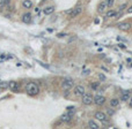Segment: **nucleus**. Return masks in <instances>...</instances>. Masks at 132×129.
Instances as JSON below:
<instances>
[{"label": "nucleus", "instance_id": "obj_1", "mask_svg": "<svg viewBox=\"0 0 132 129\" xmlns=\"http://www.w3.org/2000/svg\"><path fill=\"white\" fill-rule=\"evenodd\" d=\"M26 91L30 96H36L37 93L39 92V88H38V85H37L36 83L29 82V83H27V85H26Z\"/></svg>", "mask_w": 132, "mask_h": 129}, {"label": "nucleus", "instance_id": "obj_2", "mask_svg": "<svg viewBox=\"0 0 132 129\" xmlns=\"http://www.w3.org/2000/svg\"><path fill=\"white\" fill-rule=\"evenodd\" d=\"M62 88L63 90L65 91H69L70 89L73 88V80H71V78H65L62 83Z\"/></svg>", "mask_w": 132, "mask_h": 129}, {"label": "nucleus", "instance_id": "obj_3", "mask_svg": "<svg viewBox=\"0 0 132 129\" xmlns=\"http://www.w3.org/2000/svg\"><path fill=\"white\" fill-rule=\"evenodd\" d=\"M85 93H86L85 87H82V85H77V87H74V95H75L77 97H82Z\"/></svg>", "mask_w": 132, "mask_h": 129}, {"label": "nucleus", "instance_id": "obj_4", "mask_svg": "<svg viewBox=\"0 0 132 129\" xmlns=\"http://www.w3.org/2000/svg\"><path fill=\"white\" fill-rule=\"evenodd\" d=\"M93 100H94V97L89 93H85L82 96V104L84 105H90V104H93Z\"/></svg>", "mask_w": 132, "mask_h": 129}, {"label": "nucleus", "instance_id": "obj_5", "mask_svg": "<svg viewBox=\"0 0 132 129\" xmlns=\"http://www.w3.org/2000/svg\"><path fill=\"white\" fill-rule=\"evenodd\" d=\"M106 97L104 96H101V95H96L95 97H94V100H93V103H95L97 106H101V105H103V104L106 103Z\"/></svg>", "mask_w": 132, "mask_h": 129}, {"label": "nucleus", "instance_id": "obj_6", "mask_svg": "<svg viewBox=\"0 0 132 129\" xmlns=\"http://www.w3.org/2000/svg\"><path fill=\"white\" fill-rule=\"evenodd\" d=\"M8 89H11L12 91H19L20 90V85H19V83L17 82H14V81H12V82H8Z\"/></svg>", "mask_w": 132, "mask_h": 129}, {"label": "nucleus", "instance_id": "obj_7", "mask_svg": "<svg viewBox=\"0 0 132 129\" xmlns=\"http://www.w3.org/2000/svg\"><path fill=\"white\" fill-rule=\"evenodd\" d=\"M117 28H118L119 30L125 31V30H129V29L131 28V24L127 23V22H122V23H118V24H117Z\"/></svg>", "mask_w": 132, "mask_h": 129}, {"label": "nucleus", "instance_id": "obj_8", "mask_svg": "<svg viewBox=\"0 0 132 129\" xmlns=\"http://www.w3.org/2000/svg\"><path fill=\"white\" fill-rule=\"evenodd\" d=\"M81 12H82V8H81V7H77V8H74V9L71 10L70 17H71V19H74V17H77V16L79 15Z\"/></svg>", "mask_w": 132, "mask_h": 129}, {"label": "nucleus", "instance_id": "obj_9", "mask_svg": "<svg viewBox=\"0 0 132 129\" xmlns=\"http://www.w3.org/2000/svg\"><path fill=\"white\" fill-rule=\"evenodd\" d=\"M95 119H97L99 121H101V122H106L107 115L103 113V112H96L95 113Z\"/></svg>", "mask_w": 132, "mask_h": 129}, {"label": "nucleus", "instance_id": "obj_10", "mask_svg": "<svg viewBox=\"0 0 132 129\" xmlns=\"http://www.w3.org/2000/svg\"><path fill=\"white\" fill-rule=\"evenodd\" d=\"M53 12H54V7H53V6H48V7H45V8L43 9V13H44L45 15H50V14H52Z\"/></svg>", "mask_w": 132, "mask_h": 129}, {"label": "nucleus", "instance_id": "obj_11", "mask_svg": "<svg viewBox=\"0 0 132 129\" xmlns=\"http://www.w3.org/2000/svg\"><path fill=\"white\" fill-rule=\"evenodd\" d=\"M22 21H23L24 23H30V22H31V14H30V13L23 14V16H22Z\"/></svg>", "mask_w": 132, "mask_h": 129}, {"label": "nucleus", "instance_id": "obj_12", "mask_svg": "<svg viewBox=\"0 0 132 129\" xmlns=\"http://www.w3.org/2000/svg\"><path fill=\"white\" fill-rule=\"evenodd\" d=\"M72 119V115H70L69 113H64L62 116H60V120L63 121V122H70Z\"/></svg>", "mask_w": 132, "mask_h": 129}, {"label": "nucleus", "instance_id": "obj_13", "mask_svg": "<svg viewBox=\"0 0 132 129\" xmlns=\"http://www.w3.org/2000/svg\"><path fill=\"white\" fill-rule=\"evenodd\" d=\"M130 98H131V96H130V91H124V92L122 93L121 100H123V102H127Z\"/></svg>", "mask_w": 132, "mask_h": 129}, {"label": "nucleus", "instance_id": "obj_14", "mask_svg": "<svg viewBox=\"0 0 132 129\" xmlns=\"http://www.w3.org/2000/svg\"><path fill=\"white\" fill-rule=\"evenodd\" d=\"M107 4H106V1L104 2H101L100 5H99V7H97V10L100 12V13H104L106 12V9H107Z\"/></svg>", "mask_w": 132, "mask_h": 129}, {"label": "nucleus", "instance_id": "obj_15", "mask_svg": "<svg viewBox=\"0 0 132 129\" xmlns=\"http://www.w3.org/2000/svg\"><path fill=\"white\" fill-rule=\"evenodd\" d=\"M110 106L111 107H118V106H119V99L112 98L110 100Z\"/></svg>", "mask_w": 132, "mask_h": 129}, {"label": "nucleus", "instance_id": "obj_16", "mask_svg": "<svg viewBox=\"0 0 132 129\" xmlns=\"http://www.w3.org/2000/svg\"><path fill=\"white\" fill-rule=\"evenodd\" d=\"M88 127L92 129H99L100 127H99V124L96 123L94 120H90V121H88Z\"/></svg>", "mask_w": 132, "mask_h": 129}, {"label": "nucleus", "instance_id": "obj_17", "mask_svg": "<svg viewBox=\"0 0 132 129\" xmlns=\"http://www.w3.org/2000/svg\"><path fill=\"white\" fill-rule=\"evenodd\" d=\"M22 5H23L24 8H31L32 7V1L31 0H23Z\"/></svg>", "mask_w": 132, "mask_h": 129}, {"label": "nucleus", "instance_id": "obj_18", "mask_svg": "<svg viewBox=\"0 0 132 129\" xmlns=\"http://www.w3.org/2000/svg\"><path fill=\"white\" fill-rule=\"evenodd\" d=\"M116 14L117 13L115 12V10H108V12L106 13V17H115Z\"/></svg>", "mask_w": 132, "mask_h": 129}, {"label": "nucleus", "instance_id": "obj_19", "mask_svg": "<svg viewBox=\"0 0 132 129\" xmlns=\"http://www.w3.org/2000/svg\"><path fill=\"white\" fill-rule=\"evenodd\" d=\"M8 89V83L7 82H0V90H7Z\"/></svg>", "mask_w": 132, "mask_h": 129}, {"label": "nucleus", "instance_id": "obj_20", "mask_svg": "<svg viewBox=\"0 0 132 129\" xmlns=\"http://www.w3.org/2000/svg\"><path fill=\"white\" fill-rule=\"evenodd\" d=\"M106 4L108 7H111V6L115 4V0H106Z\"/></svg>", "mask_w": 132, "mask_h": 129}, {"label": "nucleus", "instance_id": "obj_21", "mask_svg": "<svg viewBox=\"0 0 132 129\" xmlns=\"http://www.w3.org/2000/svg\"><path fill=\"white\" fill-rule=\"evenodd\" d=\"M8 1H9V0H0V8H1L2 6H5L6 4H8Z\"/></svg>", "mask_w": 132, "mask_h": 129}, {"label": "nucleus", "instance_id": "obj_22", "mask_svg": "<svg viewBox=\"0 0 132 129\" xmlns=\"http://www.w3.org/2000/svg\"><path fill=\"white\" fill-rule=\"evenodd\" d=\"M107 112H108L109 115H114V114H115V111H114L112 109H107Z\"/></svg>", "mask_w": 132, "mask_h": 129}, {"label": "nucleus", "instance_id": "obj_23", "mask_svg": "<svg viewBox=\"0 0 132 129\" xmlns=\"http://www.w3.org/2000/svg\"><path fill=\"white\" fill-rule=\"evenodd\" d=\"M99 78H100L101 81H106V76L103 74H99Z\"/></svg>", "mask_w": 132, "mask_h": 129}, {"label": "nucleus", "instance_id": "obj_24", "mask_svg": "<svg viewBox=\"0 0 132 129\" xmlns=\"http://www.w3.org/2000/svg\"><path fill=\"white\" fill-rule=\"evenodd\" d=\"M124 8H126V4H123V5L119 6V10H123Z\"/></svg>", "mask_w": 132, "mask_h": 129}, {"label": "nucleus", "instance_id": "obj_25", "mask_svg": "<svg viewBox=\"0 0 132 129\" xmlns=\"http://www.w3.org/2000/svg\"><path fill=\"white\" fill-rule=\"evenodd\" d=\"M97 87H99V83H97V82L94 83V84H92V88H93V89H96Z\"/></svg>", "mask_w": 132, "mask_h": 129}, {"label": "nucleus", "instance_id": "obj_26", "mask_svg": "<svg viewBox=\"0 0 132 129\" xmlns=\"http://www.w3.org/2000/svg\"><path fill=\"white\" fill-rule=\"evenodd\" d=\"M57 36H58L59 38H63V37H65V36H66V34H58Z\"/></svg>", "mask_w": 132, "mask_h": 129}, {"label": "nucleus", "instance_id": "obj_27", "mask_svg": "<svg viewBox=\"0 0 132 129\" xmlns=\"http://www.w3.org/2000/svg\"><path fill=\"white\" fill-rule=\"evenodd\" d=\"M127 13H130V14H132V6L130 7V8H129V9H127Z\"/></svg>", "mask_w": 132, "mask_h": 129}, {"label": "nucleus", "instance_id": "obj_28", "mask_svg": "<svg viewBox=\"0 0 132 129\" xmlns=\"http://www.w3.org/2000/svg\"><path fill=\"white\" fill-rule=\"evenodd\" d=\"M129 100H130V103H129V105H130V107H132V97L130 99H129Z\"/></svg>", "mask_w": 132, "mask_h": 129}, {"label": "nucleus", "instance_id": "obj_29", "mask_svg": "<svg viewBox=\"0 0 132 129\" xmlns=\"http://www.w3.org/2000/svg\"><path fill=\"white\" fill-rule=\"evenodd\" d=\"M119 47H122V48H125V45H124V44H119Z\"/></svg>", "mask_w": 132, "mask_h": 129}, {"label": "nucleus", "instance_id": "obj_30", "mask_svg": "<svg viewBox=\"0 0 132 129\" xmlns=\"http://www.w3.org/2000/svg\"><path fill=\"white\" fill-rule=\"evenodd\" d=\"M87 74H89V70H85L84 72V75H87Z\"/></svg>", "mask_w": 132, "mask_h": 129}, {"label": "nucleus", "instance_id": "obj_31", "mask_svg": "<svg viewBox=\"0 0 132 129\" xmlns=\"http://www.w3.org/2000/svg\"><path fill=\"white\" fill-rule=\"evenodd\" d=\"M94 22H95V23H96V24H99V23H100V21H99V20H97V19H96V20H95V21H94Z\"/></svg>", "mask_w": 132, "mask_h": 129}, {"label": "nucleus", "instance_id": "obj_32", "mask_svg": "<svg viewBox=\"0 0 132 129\" xmlns=\"http://www.w3.org/2000/svg\"><path fill=\"white\" fill-rule=\"evenodd\" d=\"M45 1H48V0H42V2H45Z\"/></svg>", "mask_w": 132, "mask_h": 129}, {"label": "nucleus", "instance_id": "obj_33", "mask_svg": "<svg viewBox=\"0 0 132 129\" xmlns=\"http://www.w3.org/2000/svg\"><path fill=\"white\" fill-rule=\"evenodd\" d=\"M0 91H1V90H0Z\"/></svg>", "mask_w": 132, "mask_h": 129}]
</instances>
